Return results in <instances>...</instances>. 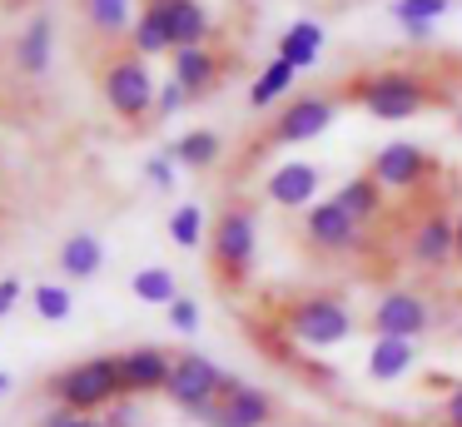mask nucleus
<instances>
[{"label": "nucleus", "mask_w": 462, "mask_h": 427, "mask_svg": "<svg viewBox=\"0 0 462 427\" xmlns=\"http://www.w3.org/2000/svg\"><path fill=\"white\" fill-rule=\"evenodd\" d=\"M338 95L353 99L358 109H368L373 119L398 125V119H418L422 109L442 105L448 89H438L432 75L418 70V65H378V70H358V75H348Z\"/></svg>", "instance_id": "obj_1"}, {"label": "nucleus", "mask_w": 462, "mask_h": 427, "mask_svg": "<svg viewBox=\"0 0 462 427\" xmlns=\"http://www.w3.org/2000/svg\"><path fill=\"white\" fill-rule=\"evenodd\" d=\"M45 397L70 413H105L110 403L125 397V377H120V353H95L80 363L60 367L45 377Z\"/></svg>", "instance_id": "obj_2"}, {"label": "nucleus", "mask_w": 462, "mask_h": 427, "mask_svg": "<svg viewBox=\"0 0 462 427\" xmlns=\"http://www.w3.org/2000/svg\"><path fill=\"white\" fill-rule=\"evenodd\" d=\"M259 258V218L249 204H224L209 228V264L224 288H244Z\"/></svg>", "instance_id": "obj_3"}, {"label": "nucleus", "mask_w": 462, "mask_h": 427, "mask_svg": "<svg viewBox=\"0 0 462 427\" xmlns=\"http://www.w3.org/2000/svg\"><path fill=\"white\" fill-rule=\"evenodd\" d=\"M358 318H353L348 298L338 293H303L283 308V333L299 348H338L353 338Z\"/></svg>", "instance_id": "obj_4"}, {"label": "nucleus", "mask_w": 462, "mask_h": 427, "mask_svg": "<svg viewBox=\"0 0 462 427\" xmlns=\"http://www.w3.org/2000/svg\"><path fill=\"white\" fill-rule=\"evenodd\" d=\"M100 95L125 125H140L144 115H154V99H160V85H154L150 65H144L134 50L125 55H110V65L100 70Z\"/></svg>", "instance_id": "obj_5"}, {"label": "nucleus", "mask_w": 462, "mask_h": 427, "mask_svg": "<svg viewBox=\"0 0 462 427\" xmlns=\"http://www.w3.org/2000/svg\"><path fill=\"white\" fill-rule=\"evenodd\" d=\"M338 105L343 95L338 89H303V95H289L283 99V109L269 119V129H263V144H309V139H319L323 129L338 119Z\"/></svg>", "instance_id": "obj_6"}, {"label": "nucleus", "mask_w": 462, "mask_h": 427, "mask_svg": "<svg viewBox=\"0 0 462 427\" xmlns=\"http://www.w3.org/2000/svg\"><path fill=\"white\" fill-rule=\"evenodd\" d=\"M299 238H303V248L319 254V258H343V254H358L368 228H363L338 199H319L313 209H303Z\"/></svg>", "instance_id": "obj_7"}, {"label": "nucleus", "mask_w": 462, "mask_h": 427, "mask_svg": "<svg viewBox=\"0 0 462 427\" xmlns=\"http://www.w3.org/2000/svg\"><path fill=\"white\" fill-rule=\"evenodd\" d=\"M408 264L422 274H442L448 264H457V214L442 204H428L408 228Z\"/></svg>", "instance_id": "obj_8"}, {"label": "nucleus", "mask_w": 462, "mask_h": 427, "mask_svg": "<svg viewBox=\"0 0 462 427\" xmlns=\"http://www.w3.org/2000/svg\"><path fill=\"white\" fill-rule=\"evenodd\" d=\"M224 377H229V373H224L214 357H204V353H174V373H170V387H164V397H170L180 413L199 417L204 407L219 403Z\"/></svg>", "instance_id": "obj_9"}, {"label": "nucleus", "mask_w": 462, "mask_h": 427, "mask_svg": "<svg viewBox=\"0 0 462 427\" xmlns=\"http://www.w3.org/2000/svg\"><path fill=\"white\" fill-rule=\"evenodd\" d=\"M273 417H279V407H273V397L263 393V387L244 383V377H224L219 387V403L204 407L199 422L204 427H273Z\"/></svg>", "instance_id": "obj_10"}, {"label": "nucleus", "mask_w": 462, "mask_h": 427, "mask_svg": "<svg viewBox=\"0 0 462 427\" xmlns=\"http://www.w3.org/2000/svg\"><path fill=\"white\" fill-rule=\"evenodd\" d=\"M368 174L378 179L388 194H418V189L438 174V159L422 144H412V139H393V144H383L378 154H373Z\"/></svg>", "instance_id": "obj_11"}, {"label": "nucleus", "mask_w": 462, "mask_h": 427, "mask_svg": "<svg viewBox=\"0 0 462 427\" xmlns=\"http://www.w3.org/2000/svg\"><path fill=\"white\" fill-rule=\"evenodd\" d=\"M432 328V303L418 288H388L368 308V333L373 338H422Z\"/></svg>", "instance_id": "obj_12"}, {"label": "nucleus", "mask_w": 462, "mask_h": 427, "mask_svg": "<svg viewBox=\"0 0 462 427\" xmlns=\"http://www.w3.org/2000/svg\"><path fill=\"white\" fill-rule=\"evenodd\" d=\"M170 373H174V353L164 348H125L120 353V377H125V397H150V393H164L170 387Z\"/></svg>", "instance_id": "obj_13"}, {"label": "nucleus", "mask_w": 462, "mask_h": 427, "mask_svg": "<svg viewBox=\"0 0 462 427\" xmlns=\"http://www.w3.org/2000/svg\"><path fill=\"white\" fill-rule=\"evenodd\" d=\"M319 164H309V159H289V164H279L269 179H263V194H269V204L279 209H313L319 204Z\"/></svg>", "instance_id": "obj_14"}, {"label": "nucleus", "mask_w": 462, "mask_h": 427, "mask_svg": "<svg viewBox=\"0 0 462 427\" xmlns=\"http://www.w3.org/2000/svg\"><path fill=\"white\" fill-rule=\"evenodd\" d=\"M174 70H170V79H180L184 85V95L189 99H204L214 85L224 79V60L214 55L209 45H194V50H174Z\"/></svg>", "instance_id": "obj_15"}, {"label": "nucleus", "mask_w": 462, "mask_h": 427, "mask_svg": "<svg viewBox=\"0 0 462 427\" xmlns=\"http://www.w3.org/2000/svg\"><path fill=\"white\" fill-rule=\"evenodd\" d=\"M164 10V25H170V45L174 50H194V45H209L214 25H209V10L199 0H160Z\"/></svg>", "instance_id": "obj_16"}, {"label": "nucleus", "mask_w": 462, "mask_h": 427, "mask_svg": "<svg viewBox=\"0 0 462 427\" xmlns=\"http://www.w3.org/2000/svg\"><path fill=\"white\" fill-rule=\"evenodd\" d=\"M418 367V338H373L368 343V377L373 383H398Z\"/></svg>", "instance_id": "obj_17"}, {"label": "nucleus", "mask_w": 462, "mask_h": 427, "mask_svg": "<svg viewBox=\"0 0 462 427\" xmlns=\"http://www.w3.org/2000/svg\"><path fill=\"white\" fill-rule=\"evenodd\" d=\"M55 264H60V274L70 278V283H85V278H95L105 268V238L90 234V228H75V234L60 244Z\"/></svg>", "instance_id": "obj_18"}, {"label": "nucleus", "mask_w": 462, "mask_h": 427, "mask_svg": "<svg viewBox=\"0 0 462 427\" xmlns=\"http://www.w3.org/2000/svg\"><path fill=\"white\" fill-rule=\"evenodd\" d=\"M51 55H55V25L51 15H31V25L21 30V40H15V70L31 79H41L45 70H51Z\"/></svg>", "instance_id": "obj_19"}, {"label": "nucleus", "mask_w": 462, "mask_h": 427, "mask_svg": "<svg viewBox=\"0 0 462 427\" xmlns=\"http://www.w3.org/2000/svg\"><path fill=\"white\" fill-rule=\"evenodd\" d=\"M333 199H338V204L348 209V214L358 218L363 228H368V224H378V218H383V209H388V189H383L378 179L368 174V169H363V174H353V179H343V184H338V194H333Z\"/></svg>", "instance_id": "obj_20"}, {"label": "nucleus", "mask_w": 462, "mask_h": 427, "mask_svg": "<svg viewBox=\"0 0 462 427\" xmlns=\"http://www.w3.org/2000/svg\"><path fill=\"white\" fill-rule=\"evenodd\" d=\"M130 50L140 60H154V55H174L170 45V25H164V10L160 0H144V10L134 15V30H130Z\"/></svg>", "instance_id": "obj_21"}, {"label": "nucleus", "mask_w": 462, "mask_h": 427, "mask_svg": "<svg viewBox=\"0 0 462 427\" xmlns=\"http://www.w3.org/2000/svg\"><path fill=\"white\" fill-rule=\"evenodd\" d=\"M323 55V25L319 20H293L279 35V60H289L293 70H313Z\"/></svg>", "instance_id": "obj_22"}, {"label": "nucleus", "mask_w": 462, "mask_h": 427, "mask_svg": "<svg viewBox=\"0 0 462 427\" xmlns=\"http://www.w3.org/2000/svg\"><path fill=\"white\" fill-rule=\"evenodd\" d=\"M219 154H224V139L214 135V129H189V135H180L170 144V159L180 169H194V174H199V169H214Z\"/></svg>", "instance_id": "obj_23"}, {"label": "nucleus", "mask_w": 462, "mask_h": 427, "mask_svg": "<svg viewBox=\"0 0 462 427\" xmlns=\"http://www.w3.org/2000/svg\"><path fill=\"white\" fill-rule=\"evenodd\" d=\"M293 79H299V70H293L289 60H269V65L254 75V85H249V105L269 109V105H279V99H289Z\"/></svg>", "instance_id": "obj_24"}, {"label": "nucleus", "mask_w": 462, "mask_h": 427, "mask_svg": "<svg viewBox=\"0 0 462 427\" xmlns=\"http://www.w3.org/2000/svg\"><path fill=\"white\" fill-rule=\"evenodd\" d=\"M80 5H85V20H90V30L100 40H120V35L134 30L130 0H80Z\"/></svg>", "instance_id": "obj_25"}, {"label": "nucleus", "mask_w": 462, "mask_h": 427, "mask_svg": "<svg viewBox=\"0 0 462 427\" xmlns=\"http://www.w3.org/2000/svg\"><path fill=\"white\" fill-rule=\"evenodd\" d=\"M130 293L140 298V303L170 308L174 298H180V278H174L170 268H160V264H150V268H134V278H130Z\"/></svg>", "instance_id": "obj_26"}, {"label": "nucleus", "mask_w": 462, "mask_h": 427, "mask_svg": "<svg viewBox=\"0 0 462 427\" xmlns=\"http://www.w3.org/2000/svg\"><path fill=\"white\" fill-rule=\"evenodd\" d=\"M31 308L45 318V323H65V318L75 313L70 283H35V288H31Z\"/></svg>", "instance_id": "obj_27"}, {"label": "nucleus", "mask_w": 462, "mask_h": 427, "mask_svg": "<svg viewBox=\"0 0 462 427\" xmlns=\"http://www.w3.org/2000/svg\"><path fill=\"white\" fill-rule=\"evenodd\" d=\"M170 238L180 248H199L204 244V209L199 204H180L170 214Z\"/></svg>", "instance_id": "obj_28"}, {"label": "nucleus", "mask_w": 462, "mask_h": 427, "mask_svg": "<svg viewBox=\"0 0 462 427\" xmlns=\"http://www.w3.org/2000/svg\"><path fill=\"white\" fill-rule=\"evenodd\" d=\"M452 10V0H393V20L398 25H432Z\"/></svg>", "instance_id": "obj_29"}, {"label": "nucleus", "mask_w": 462, "mask_h": 427, "mask_svg": "<svg viewBox=\"0 0 462 427\" xmlns=\"http://www.w3.org/2000/svg\"><path fill=\"white\" fill-rule=\"evenodd\" d=\"M35 427H105V417L100 413H70V407H60V403H51L41 413V422Z\"/></svg>", "instance_id": "obj_30"}, {"label": "nucleus", "mask_w": 462, "mask_h": 427, "mask_svg": "<svg viewBox=\"0 0 462 427\" xmlns=\"http://www.w3.org/2000/svg\"><path fill=\"white\" fill-rule=\"evenodd\" d=\"M164 313H170V328H174V333H184V338H194V333H199V303H194V298H174V303L170 308H164Z\"/></svg>", "instance_id": "obj_31"}, {"label": "nucleus", "mask_w": 462, "mask_h": 427, "mask_svg": "<svg viewBox=\"0 0 462 427\" xmlns=\"http://www.w3.org/2000/svg\"><path fill=\"white\" fill-rule=\"evenodd\" d=\"M174 174H180V164L170 159V149H164V154H150V159H144V179H150L154 189H174V184H180Z\"/></svg>", "instance_id": "obj_32"}, {"label": "nucleus", "mask_w": 462, "mask_h": 427, "mask_svg": "<svg viewBox=\"0 0 462 427\" xmlns=\"http://www.w3.org/2000/svg\"><path fill=\"white\" fill-rule=\"evenodd\" d=\"M100 417H105V427H140V397H120Z\"/></svg>", "instance_id": "obj_33"}, {"label": "nucleus", "mask_w": 462, "mask_h": 427, "mask_svg": "<svg viewBox=\"0 0 462 427\" xmlns=\"http://www.w3.org/2000/svg\"><path fill=\"white\" fill-rule=\"evenodd\" d=\"M184 105H189V95H184V85H180V79H170V85H160V99H154V115H160V119L180 115Z\"/></svg>", "instance_id": "obj_34"}, {"label": "nucleus", "mask_w": 462, "mask_h": 427, "mask_svg": "<svg viewBox=\"0 0 462 427\" xmlns=\"http://www.w3.org/2000/svg\"><path fill=\"white\" fill-rule=\"evenodd\" d=\"M438 417H442V422H438V427H462V383H457V387H452V393H448V397H442V407H438Z\"/></svg>", "instance_id": "obj_35"}, {"label": "nucleus", "mask_w": 462, "mask_h": 427, "mask_svg": "<svg viewBox=\"0 0 462 427\" xmlns=\"http://www.w3.org/2000/svg\"><path fill=\"white\" fill-rule=\"evenodd\" d=\"M21 293H25V288H21V278H0V318H5L15 303H21Z\"/></svg>", "instance_id": "obj_36"}, {"label": "nucleus", "mask_w": 462, "mask_h": 427, "mask_svg": "<svg viewBox=\"0 0 462 427\" xmlns=\"http://www.w3.org/2000/svg\"><path fill=\"white\" fill-rule=\"evenodd\" d=\"M402 30H408L412 45H428V40H432V25H402Z\"/></svg>", "instance_id": "obj_37"}, {"label": "nucleus", "mask_w": 462, "mask_h": 427, "mask_svg": "<svg viewBox=\"0 0 462 427\" xmlns=\"http://www.w3.org/2000/svg\"><path fill=\"white\" fill-rule=\"evenodd\" d=\"M11 383H15V377H11V373H0V397L11 393Z\"/></svg>", "instance_id": "obj_38"}, {"label": "nucleus", "mask_w": 462, "mask_h": 427, "mask_svg": "<svg viewBox=\"0 0 462 427\" xmlns=\"http://www.w3.org/2000/svg\"><path fill=\"white\" fill-rule=\"evenodd\" d=\"M457 264H462V209H457Z\"/></svg>", "instance_id": "obj_39"}, {"label": "nucleus", "mask_w": 462, "mask_h": 427, "mask_svg": "<svg viewBox=\"0 0 462 427\" xmlns=\"http://www.w3.org/2000/svg\"><path fill=\"white\" fill-rule=\"evenodd\" d=\"M457 135H462V115H457Z\"/></svg>", "instance_id": "obj_40"}]
</instances>
